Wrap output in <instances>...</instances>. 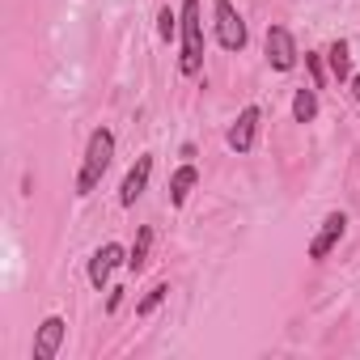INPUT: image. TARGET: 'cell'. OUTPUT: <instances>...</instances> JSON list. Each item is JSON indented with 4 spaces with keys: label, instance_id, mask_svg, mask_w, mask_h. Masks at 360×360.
Instances as JSON below:
<instances>
[{
    "label": "cell",
    "instance_id": "2e32d148",
    "mask_svg": "<svg viewBox=\"0 0 360 360\" xmlns=\"http://www.w3.org/2000/svg\"><path fill=\"white\" fill-rule=\"evenodd\" d=\"M352 89H356V102H360V77H356V81H352Z\"/></svg>",
    "mask_w": 360,
    "mask_h": 360
},
{
    "label": "cell",
    "instance_id": "9a60e30c",
    "mask_svg": "<svg viewBox=\"0 0 360 360\" xmlns=\"http://www.w3.org/2000/svg\"><path fill=\"white\" fill-rule=\"evenodd\" d=\"M157 30H161V39H174V34H178V18H174L169 9H161V26H157Z\"/></svg>",
    "mask_w": 360,
    "mask_h": 360
},
{
    "label": "cell",
    "instance_id": "7a4b0ae2",
    "mask_svg": "<svg viewBox=\"0 0 360 360\" xmlns=\"http://www.w3.org/2000/svg\"><path fill=\"white\" fill-rule=\"evenodd\" d=\"M204 64V22H200V0H183V72L195 77Z\"/></svg>",
    "mask_w": 360,
    "mask_h": 360
},
{
    "label": "cell",
    "instance_id": "9c48e42d",
    "mask_svg": "<svg viewBox=\"0 0 360 360\" xmlns=\"http://www.w3.org/2000/svg\"><path fill=\"white\" fill-rule=\"evenodd\" d=\"M343 225H347V221H343L339 212H330V217L322 221V233L309 242V259H326V255H330V246L343 238Z\"/></svg>",
    "mask_w": 360,
    "mask_h": 360
},
{
    "label": "cell",
    "instance_id": "5b68a950",
    "mask_svg": "<svg viewBox=\"0 0 360 360\" xmlns=\"http://www.w3.org/2000/svg\"><path fill=\"white\" fill-rule=\"evenodd\" d=\"M148 174H153V157L144 153V157H136V165H131V169H127V178H123V191H119V200H123V204H136V200L144 195Z\"/></svg>",
    "mask_w": 360,
    "mask_h": 360
},
{
    "label": "cell",
    "instance_id": "8992f818",
    "mask_svg": "<svg viewBox=\"0 0 360 360\" xmlns=\"http://www.w3.org/2000/svg\"><path fill=\"white\" fill-rule=\"evenodd\" d=\"M255 131H259V106H246V110L238 115V123L229 127V148H238V153H250V144H255Z\"/></svg>",
    "mask_w": 360,
    "mask_h": 360
},
{
    "label": "cell",
    "instance_id": "7c38bea8",
    "mask_svg": "<svg viewBox=\"0 0 360 360\" xmlns=\"http://www.w3.org/2000/svg\"><path fill=\"white\" fill-rule=\"evenodd\" d=\"M148 246H153V229L144 225V229L136 233V246H131V255H127V267H131V271H140V267L148 263Z\"/></svg>",
    "mask_w": 360,
    "mask_h": 360
},
{
    "label": "cell",
    "instance_id": "6da1fadb",
    "mask_svg": "<svg viewBox=\"0 0 360 360\" xmlns=\"http://www.w3.org/2000/svg\"><path fill=\"white\" fill-rule=\"evenodd\" d=\"M110 157H115V136H110L106 127H98V131L89 136V148H85V165H81V174H77V195H89V191L102 183V174H106Z\"/></svg>",
    "mask_w": 360,
    "mask_h": 360
},
{
    "label": "cell",
    "instance_id": "3957f363",
    "mask_svg": "<svg viewBox=\"0 0 360 360\" xmlns=\"http://www.w3.org/2000/svg\"><path fill=\"white\" fill-rule=\"evenodd\" d=\"M217 39L225 51H242L246 47V22L238 18V9L229 0H217Z\"/></svg>",
    "mask_w": 360,
    "mask_h": 360
},
{
    "label": "cell",
    "instance_id": "30bf717a",
    "mask_svg": "<svg viewBox=\"0 0 360 360\" xmlns=\"http://www.w3.org/2000/svg\"><path fill=\"white\" fill-rule=\"evenodd\" d=\"M195 165H183L174 178H169V204H187V195H191V187H195Z\"/></svg>",
    "mask_w": 360,
    "mask_h": 360
},
{
    "label": "cell",
    "instance_id": "5bb4252c",
    "mask_svg": "<svg viewBox=\"0 0 360 360\" xmlns=\"http://www.w3.org/2000/svg\"><path fill=\"white\" fill-rule=\"evenodd\" d=\"M165 292H169L165 284H157V288H148V297H144V301L136 305V314H140V318H148V314H153V309H157V305L165 301Z\"/></svg>",
    "mask_w": 360,
    "mask_h": 360
},
{
    "label": "cell",
    "instance_id": "4fadbf2b",
    "mask_svg": "<svg viewBox=\"0 0 360 360\" xmlns=\"http://www.w3.org/2000/svg\"><path fill=\"white\" fill-rule=\"evenodd\" d=\"M326 56H330V72L343 81V77L352 72V56H347V43H330V51H326Z\"/></svg>",
    "mask_w": 360,
    "mask_h": 360
},
{
    "label": "cell",
    "instance_id": "8fae6325",
    "mask_svg": "<svg viewBox=\"0 0 360 360\" xmlns=\"http://www.w3.org/2000/svg\"><path fill=\"white\" fill-rule=\"evenodd\" d=\"M318 115V98H314V89H297V98H292V119L297 123H309Z\"/></svg>",
    "mask_w": 360,
    "mask_h": 360
},
{
    "label": "cell",
    "instance_id": "ba28073f",
    "mask_svg": "<svg viewBox=\"0 0 360 360\" xmlns=\"http://www.w3.org/2000/svg\"><path fill=\"white\" fill-rule=\"evenodd\" d=\"M60 343H64V318H47L43 326H39V339H34V360H51L56 352H60Z\"/></svg>",
    "mask_w": 360,
    "mask_h": 360
},
{
    "label": "cell",
    "instance_id": "277c9868",
    "mask_svg": "<svg viewBox=\"0 0 360 360\" xmlns=\"http://www.w3.org/2000/svg\"><path fill=\"white\" fill-rule=\"evenodd\" d=\"M267 60H271L280 72H288V68L297 64V43H292V34H288L284 26H271V30H267Z\"/></svg>",
    "mask_w": 360,
    "mask_h": 360
},
{
    "label": "cell",
    "instance_id": "52a82bcc",
    "mask_svg": "<svg viewBox=\"0 0 360 360\" xmlns=\"http://www.w3.org/2000/svg\"><path fill=\"white\" fill-rule=\"evenodd\" d=\"M119 263H127V259H123V250H119L115 242H110V246H102V250H98V255L89 259V284H94V288H102V284L110 280V271H115Z\"/></svg>",
    "mask_w": 360,
    "mask_h": 360
}]
</instances>
